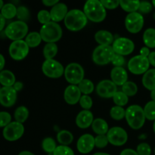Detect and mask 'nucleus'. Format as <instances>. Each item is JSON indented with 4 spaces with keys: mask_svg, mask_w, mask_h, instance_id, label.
Returning <instances> with one entry per match:
<instances>
[{
    "mask_svg": "<svg viewBox=\"0 0 155 155\" xmlns=\"http://www.w3.org/2000/svg\"><path fill=\"white\" fill-rule=\"evenodd\" d=\"M83 12L88 20L95 23H100L107 16L105 8L99 0H89L83 7Z\"/></svg>",
    "mask_w": 155,
    "mask_h": 155,
    "instance_id": "f257e3e1",
    "label": "nucleus"
},
{
    "mask_svg": "<svg viewBox=\"0 0 155 155\" xmlns=\"http://www.w3.org/2000/svg\"><path fill=\"white\" fill-rule=\"evenodd\" d=\"M64 21L65 27L68 30L77 32L83 30L86 27L88 19L83 11L73 9L68 12Z\"/></svg>",
    "mask_w": 155,
    "mask_h": 155,
    "instance_id": "f03ea898",
    "label": "nucleus"
},
{
    "mask_svg": "<svg viewBox=\"0 0 155 155\" xmlns=\"http://www.w3.org/2000/svg\"><path fill=\"white\" fill-rule=\"evenodd\" d=\"M125 118L130 128L136 130L142 128L146 120L144 109L138 104H133L127 107Z\"/></svg>",
    "mask_w": 155,
    "mask_h": 155,
    "instance_id": "7ed1b4c3",
    "label": "nucleus"
},
{
    "mask_svg": "<svg viewBox=\"0 0 155 155\" xmlns=\"http://www.w3.org/2000/svg\"><path fill=\"white\" fill-rule=\"evenodd\" d=\"M39 34L42 38V40H43L44 42L47 43L50 42L55 43L62 37L63 31L61 27L58 23L51 21L42 26Z\"/></svg>",
    "mask_w": 155,
    "mask_h": 155,
    "instance_id": "20e7f679",
    "label": "nucleus"
},
{
    "mask_svg": "<svg viewBox=\"0 0 155 155\" xmlns=\"http://www.w3.org/2000/svg\"><path fill=\"white\" fill-rule=\"evenodd\" d=\"M6 37L12 41L22 40L28 34V26L27 23L15 21L10 23L5 30Z\"/></svg>",
    "mask_w": 155,
    "mask_h": 155,
    "instance_id": "39448f33",
    "label": "nucleus"
},
{
    "mask_svg": "<svg viewBox=\"0 0 155 155\" xmlns=\"http://www.w3.org/2000/svg\"><path fill=\"white\" fill-rule=\"evenodd\" d=\"M114 54L111 45H98L92 52V61L97 65H106L111 63Z\"/></svg>",
    "mask_w": 155,
    "mask_h": 155,
    "instance_id": "423d86ee",
    "label": "nucleus"
},
{
    "mask_svg": "<svg viewBox=\"0 0 155 155\" xmlns=\"http://www.w3.org/2000/svg\"><path fill=\"white\" fill-rule=\"evenodd\" d=\"M65 79L71 85H78L84 80L85 71L83 67L78 63H71L64 69Z\"/></svg>",
    "mask_w": 155,
    "mask_h": 155,
    "instance_id": "0eeeda50",
    "label": "nucleus"
},
{
    "mask_svg": "<svg viewBox=\"0 0 155 155\" xmlns=\"http://www.w3.org/2000/svg\"><path fill=\"white\" fill-rule=\"evenodd\" d=\"M128 70L135 75L144 74L149 70L150 63L148 58L140 55H136L130 58L127 64Z\"/></svg>",
    "mask_w": 155,
    "mask_h": 155,
    "instance_id": "6e6552de",
    "label": "nucleus"
},
{
    "mask_svg": "<svg viewBox=\"0 0 155 155\" xmlns=\"http://www.w3.org/2000/svg\"><path fill=\"white\" fill-rule=\"evenodd\" d=\"M42 73L47 77L57 79L64 74V68L63 65L54 59L45 60L42 65Z\"/></svg>",
    "mask_w": 155,
    "mask_h": 155,
    "instance_id": "1a4fd4ad",
    "label": "nucleus"
},
{
    "mask_svg": "<svg viewBox=\"0 0 155 155\" xmlns=\"http://www.w3.org/2000/svg\"><path fill=\"white\" fill-rule=\"evenodd\" d=\"M29 51L30 48L24 39L13 41L8 48L9 54L15 61L24 60L28 55Z\"/></svg>",
    "mask_w": 155,
    "mask_h": 155,
    "instance_id": "9d476101",
    "label": "nucleus"
},
{
    "mask_svg": "<svg viewBox=\"0 0 155 155\" xmlns=\"http://www.w3.org/2000/svg\"><path fill=\"white\" fill-rule=\"evenodd\" d=\"M24 133V127L22 124L13 121L3 129L2 135L5 140L8 142H15L23 136Z\"/></svg>",
    "mask_w": 155,
    "mask_h": 155,
    "instance_id": "9b49d317",
    "label": "nucleus"
},
{
    "mask_svg": "<svg viewBox=\"0 0 155 155\" xmlns=\"http://www.w3.org/2000/svg\"><path fill=\"white\" fill-rule=\"evenodd\" d=\"M145 23L143 16L139 12H133L127 15L125 18V27L131 33H138L142 30Z\"/></svg>",
    "mask_w": 155,
    "mask_h": 155,
    "instance_id": "f8f14e48",
    "label": "nucleus"
},
{
    "mask_svg": "<svg viewBox=\"0 0 155 155\" xmlns=\"http://www.w3.org/2000/svg\"><path fill=\"white\" fill-rule=\"evenodd\" d=\"M109 143L114 146H122L127 143L128 140V134L124 128L114 127L109 129L107 133Z\"/></svg>",
    "mask_w": 155,
    "mask_h": 155,
    "instance_id": "ddd939ff",
    "label": "nucleus"
},
{
    "mask_svg": "<svg viewBox=\"0 0 155 155\" xmlns=\"http://www.w3.org/2000/svg\"><path fill=\"white\" fill-rule=\"evenodd\" d=\"M112 48L116 54L126 56L133 52L135 49V44L133 41L129 38L119 37L114 41Z\"/></svg>",
    "mask_w": 155,
    "mask_h": 155,
    "instance_id": "4468645a",
    "label": "nucleus"
},
{
    "mask_svg": "<svg viewBox=\"0 0 155 155\" xmlns=\"http://www.w3.org/2000/svg\"><path fill=\"white\" fill-rule=\"evenodd\" d=\"M117 92V85L111 80H104L98 83L96 86V92L98 96L104 98H113L114 94Z\"/></svg>",
    "mask_w": 155,
    "mask_h": 155,
    "instance_id": "2eb2a0df",
    "label": "nucleus"
},
{
    "mask_svg": "<svg viewBox=\"0 0 155 155\" xmlns=\"http://www.w3.org/2000/svg\"><path fill=\"white\" fill-rule=\"evenodd\" d=\"M18 92L13 87H2L0 90V104L3 107H12L16 103Z\"/></svg>",
    "mask_w": 155,
    "mask_h": 155,
    "instance_id": "dca6fc26",
    "label": "nucleus"
},
{
    "mask_svg": "<svg viewBox=\"0 0 155 155\" xmlns=\"http://www.w3.org/2000/svg\"><path fill=\"white\" fill-rule=\"evenodd\" d=\"M95 137L90 134H84L79 138L77 143V150L83 154H89L95 148Z\"/></svg>",
    "mask_w": 155,
    "mask_h": 155,
    "instance_id": "f3484780",
    "label": "nucleus"
},
{
    "mask_svg": "<svg viewBox=\"0 0 155 155\" xmlns=\"http://www.w3.org/2000/svg\"><path fill=\"white\" fill-rule=\"evenodd\" d=\"M81 94L78 86L70 85L65 89L64 92V98L68 104L74 105L80 101L82 96Z\"/></svg>",
    "mask_w": 155,
    "mask_h": 155,
    "instance_id": "a211bd4d",
    "label": "nucleus"
},
{
    "mask_svg": "<svg viewBox=\"0 0 155 155\" xmlns=\"http://www.w3.org/2000/svg\"><path fill=\"white\" fill-rule=\"evenodd\" d=\"M68 8L67 5L64 3L58 2L55 5L51 8L50 11L51 21L53 22H60V21L64 20L65 17L68 13Z\"/></svg>",
    "mask_w": 155,
    "mask_h": 155,
    "instance_id": "6ab92c4d",
    "label": "nucleus"
},
{
    "mask_svg": "<svg viewBox=\"0 0 155 155\" xmlns=\"http://www.w3.org/2000/svg\"><path fill=\"white\" fill-rule=\"evenodd\" d=\"M93 114L90 110H83L76 117V124L80 129H87L93 123Z\"/></svg>",
    "mask_w": 155,
    "mask_h": 155,
    "instance_id": "aec40b11",
    "label": "nucleus"
},
{
    "mask_svg": "<svg viewBox=\"0 0 155 155\" xmlns=\"http://www.w3.org/2000/svg\"><path fill=\"white\" fill-rule=\"evenodd\" d=\"M111 81L117 86H122L128 80V74L123 67H114L110 72Z\"/></svg>",
    "mask_w": 155,
    "mask_h": 155,
    "instance_id": "412c9836",
    "label": "nucleus"
},
{
    "mask_svg": "<svg viewBox=\"0 0 155 155\" xmlns=\"http://www.w3.org/2000/svg\"><path fill=\"white\" fill-rule=\"evenodd\" d=\"M95 40L99 45H110L114 41L113 34L107 30H98L95 34Z\"/></svg>",
    "mask_w": 155,
    "mask_h": 155,
    "instance_id": "4be33fe9",
    "label": "nucleus"
},
{
    "mask_svg": "<svg viewBox=\"0 0 155 155\" xmlns=\"http://www.w3.org/2000/svg\"><path fill=\"white\" fill-rule=\"evenodd\" d=\"M15 83V76L12 71L3 70L0 72V85H2L3 87H13Z\"/></svg>",
    "mask_w": 155,
    "mask_h": 155,
    "instance_id": "5701e85b",
    "label": "nucleus"
},
{
    "mask_svg": "<svg viewBox=\"0 0 155 155\" xmlns=\"http://www.w3.org/2000/svg\"><path fill=\"white\" fill-rule=\"evenodd\" d=\"M142 85L148 90L155 89V68L149 69L142 77Z\"/></svg>",
    "mask_w": 155,
    "mask_h": 155,
    "instance_id": "b1692460",
    "label": "nucleus"
},
{
    "mask_svg": "<svg viewBox=\"0 0 155 155\" xmlns=\"http://www.w3.org/2000/svg\"><path fill=\"white\" fill-rule=\"evenodd\" d=\"M108 127L107 123L101 118L95 119L92 124V130L97 135H107L109 130Z\"/></svg>",
    "mask_w": 155,
    "mask_h": 155,
    "instance_id": "393cba45",
    "label": "nucleus"
},
{
    "mask_svg": "<svg viewBox=\"0 0 155 155\" xmlns=\"http://www.w3.org/2000/svg\"><path fill=\"white\" fill-rule=\"evenodd\" d=\"M143 42L149 48H155V29L148 28L143 33Z\"/></svg>",
    "mask_w": 155,
    "mask_h": 155,
    "instance_id": "a878e982",
    "label": "nucleus"
},
{
    "mask_svg": "<svg viewBox=\"0 0 155 155\" xmlns=\"http://www.w3.org/2000/svg\"><path fill=\"white\" fill-rule=\"evenodd\" d=\"M25 42L29 48H36L38 45H40L42 42V38L38 32H31L26 36Z\"/></svg>",
    "mask_w": 155,
    "mask_h": 155,
    "instance_id": "bb28decb",
    "label": "nucleus"
},
{
    "mask_svg": "<svg viewBox=\"0 0 155 155\" xmlns=\"http://www.w3.org/2000/svg\"><path fill=\"white\" fill-rule=\"evenodd\" d=\"M57 140L61 145L68 146L74 141V136L68 130H61L58 133Z\"/></svg>",
    "mask_w": 155,
    "mask_h": 155,
    "instance_id": "cd10ccee",
    "label": "nucleus"
},
{
    "mask_svg": "<svg viewBox=\"0 0 155 155\" xmlns=\"http://www.w3.org/2000/svg\"><path fill=\"white\" fill-rule=\"evenodd\" d=\"M17 9L18 8L12 3H7L5 4L1 10V14L5 19L10 20L16 17L17 15Z\"/></svg>",
    "mask_w": 155,
    "mask_h": 155,
    "instance_id": "c85d7f7f",
    "label": "nucleus"
},
{
    "mask_svg": "<svg viewBox=\"0 0 155 155\" xmlns=\"http://www.w3.org/2000/svg\"><path fill=\"white\" fill-rule=\"evenodd\" d=\"M120 5L122 8V9L125 12L130 13L133 12H137L139 10V5H140V1H124L120 0Z\"/></svg>",
    "mask_w": 155,
    "mask_h": 155,
    "instance_id": "c756f323",
    "label": "nucleus"
},
{
    "mask_svg": "<svg viewBox=\"0 0 155 155\" xmlns=\"http://www.w3.org/2000/svg\"><path fill=\"white\" fill-rule=\"evenodd\" d=\"M58 48L56 43L50 42V43L45 44L43 48V55L45 60L54 59L56 54H58Z\"/></svg>",
    "mask_w": 155,
    "mask_h": 155,
    "instance_id": "7c9ffc66",
    "label": "nucleus"
},
{
    "mask_svg": "<svg viewBox=\"0 0 155 155\" xmlns=\"http://www.w3.org/2000/svg\"><path fill=\"white\" fill-rule=\"evenodd\" d=\"M29 114H30V112L27 107H26L25 106H20L15 110L14 116H15L16 122L23 124L28 119Z\"/></svg>",
    "mask_w": 155,
    "mask_h": 155,
    "instance_id": "2f4dec72",
    "label": "nucleus"
},
{
    "mask_svg": "<svg viewBox=\"0 0 155 155\" xmlns=\"http://www.w3.org/2000/svg\"><path fill=\"white\" fill-rule=\"evenodd\" d=\"M78 87L81 93L86 95H89V94L92 93L95 89V86H94L93 83L88 79H84L82 80L78 84Z\"/></svg>",
    "mask_w": 155,
    "mask_h": 155,
    "instance_id": "473e14b6",
    "label": "nucleus"
},
{
    "mask_svg": "<svg viewBox=\"0 0 155 155\" xmlns=\"http://www.w3.org/2000/svg\"><path fill=\"white\" fill-rule=\"evenodd\" d=\"M42 148L45 152L48 154H53L54 150L57 148V145H56L55 141L52 138L47 137L42 140Z\"/></svg>",
    "mask_w": 155,
    "mask_h": 155,
    "instance_id": "72a5a7b5",
    "label": "nucleus"
},
{
    "mask_svg": "<svg viewBox=\"0 0 155 155\" xmlns=\"http://www.w3.org/2000/svg\"><path fill=\"white\" fill-rule=\"evenodd\" d=\"M122 92L128 97L134 96L138 92V86L132 81H127L122 86Z\"/></svg>",
    "mask_w": 155,
    "mask_h": 155,
    "instance_id": "f704fd0d",
    "label": "nucleus"
},
{
    "mask_svg": "<svg viewBox=\"0 0 155 155\" xmlns=\"http://www.w3.org/2000/svg\"><path fill=\"white\" fill-rule=\"evenodd\" d=\"M113 101L117 106L124 107L128 103L129 97L122 91H117L113 96Z\"/></svg>",
    "mask_w": 155,
    "mask_h": 155,
    "instance_id": "c9c22d12",
    "label": "nucleus"
},
{
    "mask_svg": "<svg viewBox=\"0 0 155 155\" xmlns=\"http://www.w3.org/2000/svg\"><path fill=\"white\" fill-rule=\"evenodd\" d=\"M144 112L146 119L148 120H155V101H150L145 104L144 107Z\"/></svg>",
    "mask_w": 155,
    "mask_h": 155,
    "instance_id": "e433bc0d",
    "label": "nucleus"
},
{
    "mask_svg": "<svg viewBox=\"0 0 155 155\" xmlns=\"http://www.w3.org/2000/svg\"><path fill=\"white\" fill-rule=\"evenodd\" d=\"M110 115L112 119L115 120H120L125 117L126 110L123 107L116 105L111 107L110 110Z\"/></svg>",
    "mask_w": 155,
    "mask_h": 155,
    "instance_id": "4c0bfd02",
    "label": "nucleus"
},
{
    "mask_svg": "<svg viewBox=\"0 0 155 155\" xmlns=\"http://www.w3.org/2000/svg\"><path fill=\"white\" fill-rule=\"evenodd\" d=\"M30 16V12H29L28 8L27 7H25V6H19L18 8L16 17L18 18V21L26 22L29 20Z\"/></svg>",
    "mask_w": 155,
    "mask_h": 155,
    "instance_id": "58836bf2",
    "label": "nucleus"
},
{
    "mask_svg": "<svg viewBox=\"0 0 155 155\" xmlns=\"http://www.w3.org/2000/svg\"><path fill=\"white\" fill-rule=\"evenodd\" d=\"M37 19L40 24L42 25L51 22V15H50V12H48L46 10H41L38 12L37 15Z\"/></svg>",
    "mask_w": 155,
    "mask_h": 155,
    "instance_id": "ea45409f",
    "label": "nucleus"
},
{
    "mask_svg": "<svg viewBox=\"0 0 155 155\" xmlns=\"http://www.w3.org/2000/svg\"><path fill=\"white\" fill-rule=\"evenodd\" d=\"M79 103H80V106H81L84 110H89V109L92 107V104H93V101H92V98H91L89 95H82Z\"/></svg>",
    "mask_w": 155,
    "mask_h": 155,
    "instance_id": "a19ab883",
    "label": "nucleus"
},
{
    "mask_svg": "<svg viewBox=\"0 0 155 155\" xmlns=\"http://www.w3.org/2000/svg\"><path fill=\"white\" fill-rule=\"evenodd\" d=\"M53 155H74L72 148L65 145L57 146L56 149L53 152Z\"/></svg>",
    "mask_w": 155,
    "mask_h": 155,
    "instance_id": "79ce46f5",
    "label": "nucleus"
},
{
    "mask_svg": "<svg viewBox=\"0 0 155 155\" xmlns=\"http://www.w3.org/2000/svg\"><path fill=\"white\" fill-rule=\"evenodd\" d=\"M108 143V139L106 135H98L96 137H95V145L96 148H104Z\"/></svg>",
    "mask_w": 155,
    "mask_h": 155,
    "instance_id": "37998d69",
    "label": "nucleus"
},
{
    "mask_svg": "<svg viewBox=\"0 0 155 155\" xmlns=\"http://www.w3.org/2000/svg\"><path fill=\"white\" fill-rule=\"evenodd\" d=\"M136 152L139 155H151V148L148 143L139 144L136 148Z\"/></svg>",
    "mask_w": 155,
    "mask_h": 155,
    "instance_id": "c03bdc74",
    "label": "nucleus"
},
{
    "mask_svg": "<svg viewBox=\"0 0 155 155\" xmlns=\"http://www.w3.org/2000/svg\"><path fill=\"white\" fill-rule=\"evenodd\" d=\"M12 122V116L8 112L0 111V128L5 127Z\"/></svg>",
    "mask_w": 155,
    "mask_h": 155,
    "instance_id": "a18cd8bd",
    "label": "nucleus"
},
{
    "mask_svg": "<svg viewBox=\"0 0 155 155\" xmlns=\"http://www.w3.org/2000/svg\"><path fill=\"white\" fill-rule=\"evenodd\" d=\"M101 4L105 9L113 10L120 6V1L118 0H101Z\"/></svg>",
    "mask_w": 155,
    "mask_h": 155,
    "instance_id": "49530a36",
    "label": "nucleus"
},
{
    "mask_svg": "<svg viewBox=\"0 0 155 155\" xmlns=\"http://www.w3.org/2000/svg\"><path fill=\"white\" fill-rule=\"evenodd\" d=\"M153 5L152 3L147 1L140 2V5H139V11L142 14H148L152 11Z\"/></svg>",
    "mask_w": 155,
    "mask_h": 155,
    "instance_id": "de8ad7c7",
    "label": "nucleus"
},
{
    "mask_svg": "<svg viewBox=\"0 0 155 155\" xmlns=\"http://www.w3.org/2000/svg\"><path fill=\"white\" fill-rule=\"evenodd\" d=\"M111 63L115 67H123L125 64V58H124V56L115 53L113 58H112Z\"/></svg>",
    "mask_w": 155,
    "mask_h": 155,
    "instance_id": "09e8293b",
    "label": "nucleus"
},
{
    "mask_svg": "<svg viewBox=\"0 0 155 155\" xmlns=\"http://www.w3.org/2000/svg\"><path fill=\"white\" fill-rule=\"evenodd\" d=\"M58 2V0H43L42 1V4L46 7H53Z\"/></svg>",
    "mask_w": 155,
    "mask_h": 155,
    "instance_id": "8fccbe9b",
    "label": "nucleus"
},
{
    "mask_svg": "<svg viewBox=\"0 0 155 155\" xmlns=\"http://www.w3.org/2000/svg\"><path fill=\"white\" fill-rule=\"evenodd\" d=\"M120 155H139L136 151L135 150L131 149V148H127V149L123 150L120 152Z\"/></svg>",
    "mask_w": 155,
    "mask_h": 155,
    "instance_id": "3c124183",
    "label": "nucleus"
},
{
    "mask_svg": "<svg viewBox=\"0 0 155 155\" xmlns=\"http://www.w3.org/2000/svg\"><path fill=\"white\" fill-rule=\"evenodd\" d=\"M150 53H151V51H150V48H148V47L144 46L141 48L140 55L143 56V57H145V58H148Z\"/></svg>",
    "mask_w": 155,
    "mask_h": 155,
    "instance_id": "603ef678",
    "label": "nucleus"
},
{
    "mask_svg": "<svg viewBox=\"0 0 155 155\" xmlns=\"http://www.w3.org/2000/svg\"><path fill=\"white\" fill-rule=\"evenodd\" d=\"M148 61H149L150 64L152 65L155 68V51H151L148 56Z\"/></svg>",
    "mask_w": 155,
    "mask_h": 155,
    "instance_id": "864d4df0",
    "label": "nucleus"
},
{
    "mask_svg": "<svg viewBox=\"0 0 155 155\" xmlns=\"http://www.w3.org/2000/svg\"><path fill=\"white\" fill-rule=\"evenodd\" d=\"M23 87H24V84H23V83H21V82L20 81L16 82V83H15V85L13 86V88L15 89V91H16L17 92L21 91V89H23Z\"/></svg>",
    "mask_w": 155,
    "mask_h": 155,
    "instance_id": "5fc2aeb1",
    "label": "nucleus"
},
{
    "mask_svg": "<svg viewBox=\"0 0 155 155\" xmlns=\"http://www.w3.org/2000/svg\"><path fill=\"white\" fill-rule=\"evenodd\" d=\"M5 26V19L4 17L2 15V14L0 13V32L2 31Z\"/></svg>",
    "mask_w": 155,
    "mask_h": 155,
    "instance_id": "6e6d98bb",
    "label": "nucleus"
},
{
    "mask_svg": "<svg viewBox=\"0 0 155 155\" xmlns=\"http://www.w3.org/2000/svg\"><path fill=\"white\" fill-rule=\"evenodd\" d=\"M5 65V59L2 54H0V72L3 71Z\"/></svg>",
    "mask_w": 155,
    "mask_h": 155,
    "instance_id": "4d7b16f0",
    "label": "nucleus"
},
{
    "mask_svg": "<svg viewBox=\"0 0 155 155\" xmlns=\"http://www.w3.org/2000/svg\"><path fill=\"white\" fill-rule=\"evenodd\" d=\"M18 155H35V154L29 151H21V152H20Z\"/></svg>",
    "mask_w": 155,
    "mask_h": 155,
    "instance_id": "13d9d810",
    "label": "nucleus"
},
{
    "mask_svg": "<svg viewBox=\"0 0 155 155\" xmlns=\"http://www.w3.org/2000/svg\"><path fill=\"white\" fill-rule=\"evenodd\" d=\"M151 101H155V89L151 91Z\"/></svg>",
    "mask_w": 155,
    "mask_h": 155,
    "instance_id": "bf43d9fd",
    "label": "nucleus"
},
{
    "mask_svg": "<svg viewBox=\"0 0 155 155\" xmlns=\"http://www.w3.org/2000/svg\"><path fill=\"white\" fill-rule=\"evenodd\" d=\"M92 155H110V154H107V153H104V152H97V153H95V154Z\"/></svg>",
    "mask_w": 155,
    "mask_h": 155,
    "instance_id": "052dcab7",
    "label": "nucleus"
},
{
    "mask_svg": "<svg viewBox=\"0 0 155 155\" xmlns=\"http://www.w3.org/2000/svg\"><path fill=\"white\" fill-rule=\"evenodd\" d=\"M4 2H3V1H2V0H0V10H2V7L4 6Z\"/></svg>",
    "mask_w": 155,
    "mask_h": 155,
    "instance_id": "680f3d73",
    "label": "nucleus"
},
{
    "mask_svg": "<svg viewBox=\"0 0 155 155\" xmlns=\"http://www.w3.org/2000/svg\"><path fill=\"white\" fill-rule=\"evenodd\" d=\"M153 130H154V133L155 134V120L154 121V124H153Z\"/></svg>",
    "mask_w": 155,
    "mask_h": 155,
    "instance_id": "e2e57ef3",
    "label": "nucleus"
},
{
    "mask_svg": "<svg viewBox=\"0 0 155 155\" xmlns=\"http://www.w3.org/2000/svg\"><path fill=\"white\" fill-rule=\"evenodd\" d=\"M151 3H152L153 6H154V7L155 8V0H153V1L151 2Z\"/></svg>",
    "mask_w": 155,
    "mask_h": 155,
    "instance_id": "0e129e2a",
    "label": "nucleus"
},
{
    "mask_svg": "<svg viewBox=\"0 0 155 155\" xmlns=\"http://www.w3.org/2000/svg\"><path fill=\"white\" fill-rule=\"evenodd\" d=\"M153 18H154V19L155 20V12L154 13V15H153Z\"/></svg>",
    "mask_w": 155,
    "mask_h": 155,
    "instance_id": "69168bd1",
    "label": "nucleus"
},
{
    "mask_svg": "<svg viewBox=\"0 0 155 155\" xmlns=\"http://www.w3.org/2000/svg\"><path fill=\"white\" fill-rule=\"evenodd\" d=\"M154 154H155V148H154Z\"/></svg>",
    "mask_w": 155,
    "mask_h": 155,
    "instance_id": "338daca9",
    "label": "nucleus"
},
{
    "mask_svg": "<svg viewBox=\"0 0 155 155\" xmlns=\"http://www.w3.org/2000/svg\"><path fill=\"white\" fill-rule=\"evenodd\" d=\"M0 90H1V86H0Z\"/></svg>",
    "mask_w": 155,
    "mask_h": 155,
    "instance_id": "774afa93",
    "label": "nucleus"
}]
</instances>
